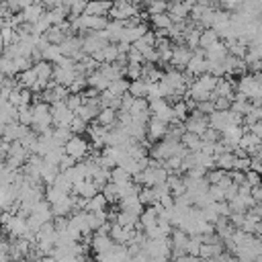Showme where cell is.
<instances>
[{
    "label": "cell",
    "mask_w": 262,
    "mask_h": 262,
    "mask_svg": "<svg viewBox=\"0 0 262 262\" xmlns=\"http://www.w3.org/2000/svg\"><path fill=\"white\" fill-rule=\"evenodd\" d=\"M111 21H131L135 17H139V7L135 5H129L125 0H113V7H111V13H109Z\"/></svg>",
    "instance_id": "cell-1"
},
{
    "label": "cell",
    "mask_w": 262,
    "mask_h": 262,
    "mask_svg": "<svg viewBox=\"0 0 262 262\" xmlns=\"http://www.w3.org/2000/svg\"><path fill=\"white\" fill-rule=\"evenodd\" d=\"M64 149H66V154H68V156H72V158H74L76 162H80V160H84L86 156H88V152H90V143H88L82 135H72V137L64 143Z\"/></svg>",
    "instance_id": "cell-2"
},
{
    "label": "cell",
    "mask_w": 262,
    "mask_h": 262,
    "mask_svg": "<svg viewBox=\"0 0 262 262\" xmlns=\"http://www.w3.org/2000/svg\"><path fill=\"white\" fill-rule=\"evenodd\" d=\"M74 115H76V113H74L72 109H68L66 100L51 104V123H54L56 127H70Z\"/></svg>",
    "instance_id": "cell-3"
},
{
    "label": "cell",
    "mask_w": 262,
    "mask_h": 262,
    "mask_svg": "<svg viewBox=\"0 0 262 262\" xmlns=\"http://www.w3.org/2000/svg\"><path fill=\"white\" fill-rule=\"evenodd\" d=\"M182 125H184V131L203 135V133L207 131V127H209V115H203V113H199V111L195 109V111H191V113L186 115V119L182 121Z\"/></svg>",
    "instance_id": "cell-4"
},
{
    "label": "cell",
    "mask_w": 262,
    "mask_h": 262,
    "mask_svg": "<svg viewBox=\"0 0 262 262\" xmlns=\"http://www.w3.org/2000/svg\"><path fill=\"white\" fill-rule=\"evenodd\" d=\"M68 94H70L68 86L56 84L54 80H51V82L45 86V90L41 92V100H45L47 104H56V102H62V100H66V98H68Z\"/></svg>",
    "instance_id": "cell-5"
},
{
    "label": "cell",
    "mask_w": 262,
    "mask_h": 262,
    "mask_svg": "<svg viewBox=\"0 0 262 262\" xmlns=\"http://www.w3.org/2000/svg\"><path fill=\"white\" fill-rule=\"evenodd\" d=\"M166 133H168V123L156 119V117H152V119L147 121V125H145V139H147L149 143L164 139Z\"/></svg>",
    "instance_id": "cell-6"
},
{
    "label": "cell",
    "mask_w": 262,
    "mask_h": 262,
    "mask_svg": "<svg viewBox=\"0 0 262 262\" xmlns=\"http://www.w3.org/2000/svg\"><path fill=\"white\" fill-rule=\"evenodd\" d=\"M191 56H193V49H189L186 45H172V56H170L168 66H172L176 70H184Z\"/></svg>",
    "instance_id": "cell-7"
},
{
    "label": "cell",
    "mask_w": 262,
    "mask_h": 262,
    "mask_svg": "<svg viewBox=\"0 0 262 262\" xmlns=\"http://www.w3.org/2000/svg\"><path fill=\"white\" fill-rule=\"evenodd\" d=\"M166 13L170 15L172 23H182L191 15V7L184 3V0H168V11Z\"/></svg>",
    "instance_id": "cell-8"
},
{
    "label": "cell",
    "mask_w": 262,
    "mask_h": 262,
    "mask_svg": "<svg viewBox=\"0 0 262 262\" xmlns=\"http://www.w3.org/2000/svg\"><path fill=\"white\" fill-rule=\"evenodd\" d=\"M86 133L90 137V145L92 147H104V145H107V133H109L107 127H102V125L92 121V123H88Z\"/></svg>",
    "instance_id": "cell-9"
},
{
    "label": "cell",
    "mask_w": 262,
    "mask_h": 262,
    "mask_svg": "<svg viewBox=\"0 0 262 262\" xmlns=\"http://www.w3.org/2000/svg\"><path fill=\"white\" fill-rule=\"evenodd\" d=\"M113 7V0H88L84 15H94V17H109Z\"/></svg>",
    "instance_id": "cell-10"
},
{
    "label": "cell",
    "mask_w": 262,
    "mask_h": 262,
    "mask_svg": "<svg viewBox=\"0 0 262 262\" xmlns=\"http://www.w3.org/2000/svg\"><path fill=\"white\" fill-rule=\"evenodd\" d=\"M76 66V64H74ZM74 66L72 68H68V66H54V76H51V80H54L56 84H62V86H70L72 82H74V78L78 76L76 74V70H74Z\"/></svg>",
    "instance_id": "cell-11"
},
{
    "label": "cell",
    "mask_w": 262,
    "mask_h": 262,
    "mask_svg": "<svg viewBox=\"0 0 262 262\" xmlns=\"http://www.w3.org/2000/svg\"><path fill=\"white\" fill-rule=\"evenodd\" d=\"M205 51V60H209V62H223L226 58H228V47H226V43L219 39L217 43H213V45H209L207 49H203Z\"/></svg>",
    "instance_id": "cell-12"
},
{
    "label": "cell",
    "mask_w": 262,
    "mask_h": 262,
    "mask_svg": "<svg viewBox=\"0 0 262 262\" xmlns=\"http://www.w3.org/2000/svg\"><path fill=\"white\" fill-rule=\"evenodd\" d=\"M242 135H244V127H242V125H230V127H226V129L221 131V141H223L230 149H234V147L238 145V141L242 139Z\"/></svg>",
    "instance_id": "cell-13"
},
{
    "label": "cell",
    "mask_w": 262,
    "mask_h": 262,
    "mask_svg": "<svg viewBox=\"0 0 262 262\" xmlns=\"http://www.w3.org/2000/svg\"><path fill=\"white\" fill-rule=\"evenodd\" d=\"M72 193L78 195V197L90 199V197H94L96 193H100V189L96 186V182H94L92 178H84L82 182H76V184L72 186Z\"/></svg>",
    "instance_id": "cell-14"
},
{
    "label": "cell",
    "mask_w": 262,
    "mask_h": 262,
    "mask_svg": "<svg viewBox=\"0 0 262 262\" xmlns=\"http://www.w3.org/2000/svg\"><path fill=\"white\" fill-rule=\"evenodd\" d=\"M39 54H41V60L51 62V64H58V62L64 58L62 47H60V45H56V43H45V45L39 49Z\"/></svg>",
    "instance_id": "cell-15"
},
{
    "label": "cell",
    "mask_w": 262,
    "mask_h": 262,
    "mask_svg": "<svg viewBox=\"0 0 262 262\" xmlns=\"http://www.w3.org/2000/svg\"><path fill=\"white\" fill-rule=\"evenodd\" d=\"M113 240L111 236H104V234H92V242H90V248L94 250V254H104V252H109L113 248Z\"/></svg>",
    "instance_id": "cell-16"
},
{
    "label": "cell",
    "mask_w": 262,
    "mask_h": 262,
    "mask_svg": "<svg viewBox=\"0 0 262 262\" xmlns=\"http://www.w3.org/2000/svg\"><path fill=\"white\" fill-rule=\"evenodd\" d=\"M94 123H98V125H102V127H107V129L115 127V125H117V111L111 109V107H100V111H98Z\"/></svg>",
    "instance_id": "cell-17"
},
{
    "label": "cell",
    "mask_w": 262,
    "mask_h": 262,
    "mask_svg": "<svg viewBox=\"0 0 262 262\" xmlns=\"http://www.w3.org/2000/svg\"><path fill=\"white\" fill-rule=\"evenodd\" d=\"M43 13H45V7L39 5V3H33V5H29V7H25V9L21 11V19H23V23L33 25V23L39 21V17H41Z\"/></svg>",
    "instance_id": "cell-18"
},
{
    "label": "cell",
    "mask_w": 262,
    "mask_h": 262,
    "mask_svg": "<svg viewBox=\"0 0 262 262\" xmlns=\"http://www.w3.org/2000/svg\"><path fill=\"white\" fill-rule=\"evenodd\" d=\"M86 84H88V88H94V90H98V92H102V90H107L109 88V78L104 76V74H100L98 70H94L92 74H88L86 76Z\"/></svg>",
    "instance_id": "cell-19"
},
{
    "label": "cell",
    "mask_w": 262,
    "mask_h": 262,
    "mask_svg": "<svg viewBox=\"0 0 262 262\" xmlns=\"http://www.w3.org/2000/svg\"><path fill=\"white\" fill-rule=\"evenodd\" d=\"M149 23L154 27V31H166L168 35V29L172 27V19L168 13H162V15H152L149 17Z\"/></svg>",
    "instance_id": "cell-20"
},
{
    "label": "cell",
    "mask_w": 262,
    "mask_h": 262,
    "mask_svg": "<svg viewBox=\"0 0 262 262\" xmlns=\"http://www.w3.org/2000/svg\"><path fill=\"white\" fill-rule=\"evenodd\" d=\"M107 207H109L107 199L102 197V193H96L94 197H90V199L86 201V209H84V211H88V213H96V211H104Z\"/></svg>",
    "instance_id": "cell-21"
},
{
    "label": "cell",
    "mask_w": 262,
    "mask_h": 262,
    "mask_svg": "<svg viewBox=\"0 0 262 262\" xmlns=\"http://www.w3.org/2000/svg\"><path fill=\"white\" fill-rule=\"evenodd\" d=\"M147 80H143V78H137V80H129V94L133 96V98H145L147 96Z\"/></svg>",
    "instance_id": "cell-22"
},
{
    "label": "cell",
    "mask_w": 262,
    "mask_h": 262,
    "mask_svg": "<svg viewBox=\"0 0 262 262\" xmlns=\"http://www.w3.org/2000/svg\"><path fill=\"white\" fill-rule=\"evenodd\" d=\"M100 193H102V197H104V199H107V203H109V205H117V203H119V199H121V191H119V186H117L115 182H111V180L100 189Z\"/></svg>",
    "instance_id": "cell-23"
},
{
    "label": "cell",
    "mask_w": 262,
    "mask_h": 262,
    "mask_svg": "<svg viewBox=\"0 0 262 262\" xmlns=\"http://www.w3.org/2000/svg\"><path fill=\"white\" fill-rule=\"evenodd\" d=\"M0 76L5 78H13V76H19L17 72V66H15V60L9 58V56H0Z\"/></svg>",
    "instance_id": "cell-24"
},
{
    "label": "cell",
    "mask_w": 262,
    "mask_h": 262,
    "mask_svg": "<svg viewBox=\"0 0 262 262\" xmlns=\"http://www.w3.org/2000/svg\"><path fill=\"white\" fill-rule=\"evenodd\" d=\"M234 162H236L234 152H223V154H217L215 156V166L221 168V170H226V172L234 170Z\"/></svg>",
    "instance_id": "cell-25"
},
{
    "label": "cell",
    "mask_w": 262,
    "mask_h": 262,
    "mask_svg": "<svg viewBox=\"0 0 262 262\" xmlns=\"http://www.w3.org/2000/svg\"><path fill=\"white\" fill-rule=\"evenodd\" d=\"M201 135H197V133H191V131H184L182 133V137H180V143L189 149V152H199L201 149Z\"/></svg>",
    "instance_id": "cell-26"
},
{
    "label": "cell",
    "mask_w": 262,
    "mask_h": 262,
    "mask_svg": "<svg viewBox=\"0 0 262 262\" xmlns=\"http://www.w3.org/2000/svg\"><path fill=\"white\" fill-rule=\"evenodd\" d=\"M131 180H133V176H131L123 166H115V168H111V182H115L117 186H123V184L131 182Z\"/></svg>",
    "instance_id": "cell-27"
},
{
    "label": "cell",
    "mask_w": 262,
    "mask_h": 262,
    "mask_svg": "<svg viewBox=\"0 0 262 262\" xmlns=\"http://www.w3.org/2000/svg\"><path fill=\"white\" fill-rule=\"evenodd\" d=\"M86 3L88 0H66L64 7L68 11V19H74V17H80L86 9Z\"/></svg>",
    "instance_id": "cell-28"
},
{
    "label": "cell",
    "mask_w": 262,
    "mask_h": 262,
    "mask_svg": "<svg viewBox=\"0 0 262 262\" xmlns=\"http://www.w3.org/2000/svg\"><path fill=\"white\" fill-rule=\"evenodd\" d=\"M219 41V35L215 33V29H201V37H199V47L201 49H207L209 45H213Z\"/></svg>",
    "instance_id": "cell-29"
},
{
    "label": "cell",
    "mask_w": 262,
    "mask_h": 262,
    "mask_svg": "<svg viewBox=\"0 0 262 262\" xmlns=\"http://www.w3.org/2000/svg\"><path fill=\"white\" fill-rule=\"evenodd\" d=\"M68 197V193L66 191H62V189H58V186H54V184H51V186H45V201L49 203V205H56L58 201H62V199H66Z\"/></svg>",
    "instance_id": "cell-30"
},
{
    "label": "cell",
    "mask_w": 262,
    "mask_h": 262,
    "mask_svg": "<svg viewBox=\"0 0 262 262\" xmlns=\"http://www.w3.org/2000/svg\"><path fill=\"white\" fill-rule=\"evenodd\" d=\"M35 84H37V74H35L33 66H31L29 70H25V72H21V74H19V86L33 90V88H35Z\"/></svg>",
    "instance_id": "cell-31"
},
{
    "label": "cell",
    "mask_w": 262,
    "mask_h": 262,
    "mask_svg": "<svg viewBox=\"0 0 262 262\" xmlns=\"http://www.w3.org/2000/svg\"><path fill=\"white\" fill-rule=\"evenodd\" d=\"M43 35H45L47 43H56V45H60V43H62V41L68 37V35H66V33H64V31L58 27V25H51V27H49V29H47Z\"/></svg>",
    "instance_id": "cell-32"
},
{
    "label": "cell",
    "mask_w": 262,
    "mask_h": 262,
    "mask_svg": "<svg viewBox=\"0 0 262 262\" xmlns=\"http://www.w3.org/2000/svg\"><path fill=\"white\" fill-rule=\"evenodd\" d=\"M137 197H139V203L143 207H152V205L158 203V197H156V193H154V186H141Z\"/></svg>",
    "instance_id": "cell-33"
},
{
    "label": "cell",
    "mask_w": 262,
    "mask_h": 262,
    "mask_svg": "<svg viewBox=\"0 0 262 262\" xmlns=\"http://www.w3.org/2000/svg\"><path fill=\"white\" fill-rule=\"evenodd\" d=\"M98 111H100V109H96V107H90V104H86V102H84L82 107H80V109L76 111V115H78L80 119H84L86 123H92V121L96 119Z\"/></svg>",
    "instance_id": "cell-34"
},
{
    "label": "cell",
    "mask_w": 262,
    "mask_h": 262,
    "mask_svg": "<svg viewBox=\"0 0 262 262\" xmlns=\"http://www.w3.org/2000/svg\"><path fill=\"white\" fill-rule=\"evenodd\" d=\"M109 92H113V94H117V96H123L127 90H129V80L127 78H119V80H113L111 84H109V88H107Z\"/></svg>",
    "instance_id": "cell-35"
},
{
    "label": "cell",
    "mask_w": 262,
    "mask_h": 262,
    "mask_svg": "<svg viewBox=\"0 0 262 262\" xmlns=\"http://www.w3.org/2000/svg\"><path fill=\"white\" fill-rule=\"evenodd\" d=\"M172 111H174V117H176L178 121H184V119H186V115H189V107H186L184 98H180V100H176V102L172 104Z\"/></svg>",
    "instance_id": "cell-36"
},
{
    "label": "cell",
    "mask_w": 262,
    "mask_h": 262,
    "mask_svg": "<svg viewBox=\"0 0 262 262\" xmlns=\"http://www.w3.org/2000/svg\"><path fill=\"white\" fill-rule=\"evenodd\" d=\"M141 72H143V64H131V62H127V66H125V76H127L129 80L141 78Z\"/></svg>",
    "instance_id": "cell-37"
},
{
    "label": "cell",
    "mask_w": 262,
    "mask_h": 262,
    "mask_svg": "<svg viewBox=\"0 0 262 262\" xmlns=\"http://www.w3.org/2000/svg\"><path fill=\"white\" fill-rule=\"evenodd\" d=\"M226 176H228V172H226V170H221V168H213V170H209V172H207V176H205V178H207V182H209V184H219Z\"/></svg>",
    "instance_id": "cell-38"
},
{
    "label": "cell",
    "mask_w": 262,
    "mask_h": 262,
    "mask_svg": "<svg viewBox=\"0 0 262 262\" xmlns=\"http://www.w3.org/2000/svg\"><path fill=\"white\" fill-rule=\"evenodd\" d=\"M74 135H80V133H84L86 129H88V123L84 121V119H80L78 115H74V119H72V123H70V127H68Z\"/></svg>",
    "instance_id": "cell-39"
},
{
    "label": "cell",
    "mask_w": 262,
    "mask_h": 262,
    "mask_svg": "<svg viewBox=\"0 0 262 262\" xmlns=\"http://www.w3.org/2000/svg\"><path fill=\"white\" fill-rule=\"evenodd\" d=\"M143 111H149L147 109V100L145 98H135L133 100V104H131V109L127 111L131 117H135V115H139V113H143Z\"/></svg>",
    "instance_id": "cell-40"
},
{
    "label": "cell",
    "mask_w": 262,
    "mask_h": 262,
    "mask_svg": "<svg viewBox=\"0 0 262 262\" xmlns=\"http://www.w3.org/2000/svg\"><path fill=\"white\" fill-rule=\"evenodd\" d=\"M66 104H68V109H72L74 113L82 107L84 104V98H82V92L80 94H68V98H66Z\"/></svg>",
    "instance_id": "cell-41"
},
{
    "label": "cell",
    "mask_w": 262,
    "mask_h": 262,
    "mask_svg": "<svg viewBox=\"0 0 262 262\" xmlns=\"http://www.w3.org/2000/svg\"><path fill=\"white\" fill-rule=\"evenodd\" d=\"M197 111L203 113V115H211L215 111V104H213V100H199L197 102Z\"/></svg>",
    "instance_id": "cell-42"
},
{
    "label": "cell",
    "mask_w": 262,
    "mask_h": 262,
    "mask_svg": "<svg viewBox=\"0 0 262 262\" xmlns=\"http://www.w3.org/2000/svg\"><path fill=\"white\" fill-rule=\"evenodd\" d=\"M213 104H215V111H228L232 107V98H228V96H215L213 98Z\"/></svg>",
    "instance_id": "cell-43"
},
{
    "label": "cell",
    "mask_w": 262,
    "mask_h": 262,
    "mask_svg": "<svg viewBox=\"0 0 262 262\" xmlns=\"http://www.w3.org/2000/svg\"><path fill=\"white\" fill-rule=\"evenodd\" d=\"M234 170L248 172V170H250V156H242V158H236V162H234Z\"/></svg>",
    "instance_id": "cell-44"
},
{
    "label": "cell",
    "mask_w": 262,
    "mask_h": 262,
    "mask_svg": "<svg viewBox=\"0 0 262 262\" xmlns=\"http://www.w3.org/2000/svg\"><path fill=\"white\" fill-rule=\"evenodd\" d=\"M201 139L203 141H219L221 139V133L217 129H213V127H207V131L201 135Z\"/></svg>",
    "instance_id": "cell-45"
},
{
    "label": "cell",
    "mask_w": 262,
    "mask_h": 262,
    "mask_svg": "<svg viewBox=\"0 0 262 262\" xmlns=\"http://www.w3.org/2000/svg\"><path fill=\"white\" fill-rule=\"evenodd\" d=\"M250 170L258 172L262 176V156H252L250 158Z\"/></svg>",
    "instance_id": "cell-46"
},
{
    "label": "cell",
    "mask_w": 262,
    "mask_h": 262,
    "mask_svg": "<svg viewBox=\"0 0 262 262\" xmlns=\"http://www.w3.org/2000/svg\"><path fill=\"white\" fill-rule=\"evenodd\" d=\"M74 164H76V160L72 158V156H68V154H64V158L60 160V164H58V166H60V172H64V170H68V168H72Z\"/></svg>",
    "instance_id": "cell-47"
},
{
    "label": "cell",
    "mask_w": 262,
    "mask_h": 262,
    "mask_svg": "<svg viewBox=\"0 0 262 262\" xmlns=\"http://www.w3.org/2000/svg\"><path fill=\"white\" fill-rule=\"evenodd\" d=\"M246 182H248L250 186H256V184L262 182V176H260L258 172H254V170H248V172H246Z\"/></svg>",
    "instance_id": "cell-48"
},
{
    "label": "cell",
    "mask_w": 262,
    "mask_h": 262,
    "mask_svg": "<svg viewBox=\"0 0 262 262\" xmlns=\"http://www.w3.org/2000/svg\"><path fill=\"white\" fill-rule=\"evenodd\" d=\"M199 258H203V260L213 258V248H211V244H201V248H199Z\"/></svg>",
    "instance_id": "cell-49"
},
{
    "label": "cell",
    "mask_w": 262,
    "mask_h": 262,
    "mask_svg": "<svg viewBox=\"0 0 262 262\" xmlns=\"http://www.w3.org/2000/svg\"><path fill=\"white\" fill-rule=\"evenodd\" d=\"M230 178H232V182L234 184H242V182H246V172H240V170H230Z\"/></svg>",
    "instance_id": "cell-50"
},
{
    "label": "cell",
    "mask_w": 262,
    "mask_h": 262,
    "mask_svg": "<svg viewBox=\"0 0 262 262\" xmlns=\"http://www.w3.org/2000/svg\"><path fill=\"white\" fill-rule=\"evenodd\" d=\"M250 195H252V199H254L256 203H262V182H260V184H256V186H252Z\"/></svg>",
    "instance_id": "cell-51"
},
{
    "label": "cell",
    "mask_w": 262,
    "mask_h": 262,
    "mask_svg": "<svg viewBox=\"0 0 262 262\" xmlns=\"http://www.w3.org/2000/svg\"><path fill=\"white\" fill-rule=\"evenodd\" d=\"M250 133H254L260 141H262V121H256V123H252L250 125Z\"/></svg>",
    "instance_id": "cell-52"
},
{
    "label": "cell",
    "mask_w": 262,
    "mask_h": 262,
    "mask_svg": "<svg viewBox=\"0 0 262 262\" xmlns=\"http://www.w3.org/2000/svg\"><path fill=\"white\" fill-rule=\"evenodd\" d=\"M238 197V184H230L228 189H226V201H232V199H236Z\"/></svg>",
    "instance_id": "cell-53"
},
{
    "label": "cell",
    "mask_w": 262,
    "mask_h": 262,
    "mask_svg": "<svg viewBox=\"0 0 262 262\" xmlns=\"http://www.w3.org/2000/svg\"><path fill=\"white\" fill-rule=\"evenodd\" d=\"M74 262H90V260H88V256H86V254H82V256H76V258H74Z\"/></svg>",
    "instance_id": "cell-54"
},
{
    "label": "cell",
    "mask_w": 262,
    "mask_h": 262,
    "mask_svg": "<svg viewBox=\"0 0 262 262\" xmlns=\"http://www.w3.org/2000/svg\"><path fill=\"white\" fill-rule=\"evenodd\" d=\"M5 49H7V45H5V39H3V35H0V56L5 54Z\"/></svg>",
    "instance_id": "cell-55"
},
{
    "label": "cell",
    "mask_w": 262,
    "mask_h": 262,
    "mask_svg": "<svg viewBox=\"0 0 262 262\" xmlns=\"http://www.w3.org/2000/svg\"><path fill=\"white\" fill-rule=\"evenodd\" d=\"M125 3H129V5H135V7H139V5L143 3V0H125Z\"/></svg>",
    "instance_id": "cell-56"
},
{
    "label": "cell",
    "mask_w": 262,
    "mask_h": 262,
    "mask_svg": "<svg viewBox=\"0 0 262 262\" xmlns=\"http://www.w3.org/2000/svg\"><path fill=\"white\" fill-rule=\"evenodd\" d=\"M254 262H262V254H258V256H256V260H254Z\"/></svg>",
    "instance_id": "cell-57"
},
{
    "label": "cell",
    "mask_w": 262,
    "mask_h": 262,
    "mask_svg": "<svg viewBox=\"0 0 262 262\" xmlns=\"http://www.w3.org/2000/svg\"><path fill=\"white\" fill-rule=\"evenodd\" d=\"M168 262H178V260H168Z\"/></svg>",
    "instance_id": "cell-58"
}]
</instances>
